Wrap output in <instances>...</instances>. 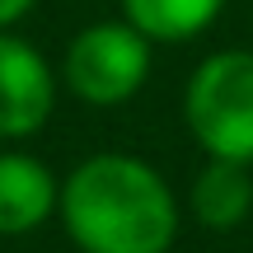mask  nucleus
<instances>
[{
    "label": "nucleus",
    "instance_id": "nucleus-5",
    "mask_svg": "<svg viewBox=\"0 0 253 253\" xmlns=\"http://www.w3.org/2000/svg\"><path fill=\"white\" fill-rule=\"evenodd\" d=\"M61 178L28 150H0V239H19L56 220Z\"/></svg>",
    "mask_w": 253,
    "mask_h": 253
},
{
    "label": "nucleus",
    "instance_id": "nucleus-3",
    "mask_svg": "<svg viewBox=\"0 0 253 253\" xmlns=\"http://www.w3.org/2000/svg\"><path fill=\"white\" fill-rule=\"evenodd\" d=\"M150 56L155 42L136 33L126 19H99V24H84L66 42L61 84L89 108H118L145 89Z\"/></svg>",
    "mask_w": 253,
    "mask_h": 253
},
{
    "label": "nucleus",
    "instance_id": "nucleus-1",
    "mask_svg": "<svg viewBox=\"0 0 253 253\" xmlns=\"http://www.w3.org/2000/svg\"><path fill=\"white\" fill-rule=\"evenodd\" d=\"M80 253H169L178 239V197L150 160L103 150L61 178L56 202Z\"/></svg>",
    "mask_w": 253,
    "mask_h": 253
},
{
    "label": "nucleus",
    "instance_id": "nucleus-2",
    "mask_svg": "<svg viewBox=\"0 0 253 253\" xmlns=\"http://www.w3.org/2000/svg\"><path fill=\"white\" fill-rule=\"evenodd\" d=\"M183 122L207 160L253 164V52L225 47L197 61L183 89Z\"/></svg>",
    "mask_w": 253,
    "mask_h": 253
},
{
    "label": "nucleus",
    "instance_id": "nucleus-7",
    "mask_svg": "<svg viewBox=\"0 0 253 253\" xmlns=\"http://www.w3.org/2000/svg\"><path fill=\"white\" fill-rule=\"evenodd\" d=\"M122 19L150 42H192L202 38L230 0H118Z\"/></svg>",
    "mask_w": 253,
    "mask_h": 253
},
{
    "label": "nucleus",
    "instance_id": "nucleus-6",
    "mask_svg": "<svg viewBox=\"0 0 253 253\" xmlns=\"http://www.w3.org/2000/svg\"><path fill=\"white\" fill-rule=\"evenodd\" d=\"M192 220L202 230H239L253 211V164H235V160H207L192 178L188 192Z\"/></svg>",
    "mask_w": 253,
    "mask_h": 253
},
{
    "label": "nucleus",
    "instance_id": "nucleus-4",
    "mask_svg": "<svg viewBox=\"0 0 253 253\" xmlns=\"http://www.w3.org/2000/svg\"><path fill=\"white\" fill-rule=\"evenodd\" d=\"M56 66L14 28H0V141H28L56 113Z\"/></svg>",
    "mask_w": 253,
    "mask_h": 253
},
{
    "label": "nucleus",
    "instance_id": "nucleus-8",
    "mask_svg": "<svg viewBox=\"0 0 253 253\" xmlns=\"http://www.w3.org/2000/svg\"><path fill=\"white\" fill-rule=\"evenodd\" d=\"M38 0H0V28H14L24 14H33Z\"/></svg>",
    "mask_w": 253,
    "mask_h": 253
}]
</instances>
